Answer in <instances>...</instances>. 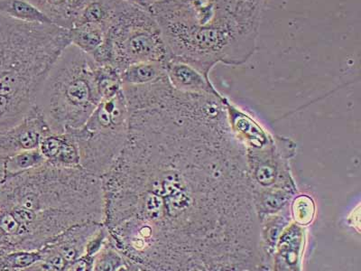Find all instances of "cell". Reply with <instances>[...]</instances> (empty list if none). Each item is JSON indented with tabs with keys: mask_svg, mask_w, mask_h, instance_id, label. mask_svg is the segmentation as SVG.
<instances>
[{
	"mask_svg": "<svg viewBox=\"0 0 361 271\" xmlns=\"http://www.w3.org/2000/svg\"><path fill=\"white\" fill-rule=\"evenodd\" d=\"M123 151L102 176L104 224L132 271L199 267L200 112L180 97L128 99Z\"/></svg>",
	"mask_w": 361,
	"mask_h": 271,
	"instance_id": "6da1fadb",
	"label": "cell"
},
{
	"mask_svg": "<svg viewBox=\"0 0 361 271\" xmlns=\"http://www.w3.org/2000/svg\"><path fill=\"white\" fill-rule=\"evenodd\" d=\"M102 177L44 163L0 186V251H39L73 226L104 222Z\"/></svg>",
	"mask_w": 361,
	"mask_h": 271,
	"instance_id": "7a4b0ae2",
	"label": "cell"
},
{
	"mask_svg": "<svg viewBox=\"0 0 361 271\" xmlns=\"http://www.w3.org/2000/svg\"><path fill=\"white\" fill-rule=\"evenodd\" d=\"M102 101L94 62L71 44L45 76L35 106L53 133L64 134L82 128Z\"/></svg>",
	"mask_w": 361,
	"mask_h": 271,
	"instance_id": "3957f363",
	"label": "cell"
},
{
	"mask_svg": "<svg viewBox=\"0 0 361 271\" xmlns=\"http://www.w3.org/2000/svg\"><path fill=\"white\" fill-rule=\"evenodd\" d=\"M130 111L123 89L103 99L79 130L71 133L79 148L80 167L102 177L118 160L128 137Z\"/></svg>",
	"mask_w": 361,
	"mask_h": 271,
	"instance_id": "277c9868",
	"label": "cell"
},
{
	"mask_svg": "<svg viewBox=\"0 0 361 271\" xmlns=\"http://www.w3.org/2000/svg\"><path fill=\"white\" fill-rule=\"evenodd\" d=\"M113 63L121 73L130 64H166L169 59L162 32L152 13L125 2L107 32Z\"/></svg>",
	"mask_w": 361,
	"mask_h": 271,
	"instance_id": "5b68a950",
	"label": "cell"
},
{
	"mask_svg": "<svg viewBox=\"0 0 361 271\" xmlns=\"http://www.w3.org/2000/svg\"><path fill=\"white\" fill-rule=\"evenodd\" d=\"M103 225L89 222L68 229L41 248V260L29 271H67L71 264L85 256L87 246Z\"/></svg>",
	"mask_w": 361,
	"mask_h": 271,
	"instance_id": "8992f818",
	"label": "cell"
},
{
	"mask_svg": "<svg viewBox=\"0 0 361 271\" xmlns=\"http://www.w3.org/2000/svg\"><path fill=\"white\" fill-rule=\"evenodd\" d=\"M42 25L0 15V73L14 66L33 47Z\"/></svg>",
	"mask_w": 361,
	"mask_h": 271,
	"instance_id": "52a82bcc",
	"label": "cell"
},
{
	"mask_svg": "<svg viewBox=\"0 0 361 271\" xmlns=\"http://www.w3.org/2000/svg\"><path fill=\"white\" fill-rule=\"evenodd\" d=\"M49 127L37 108L18 125L0 133V156L9 157L24 151L39 147L44 136L51 133Z\"/></svg>",
	"mask_w": 361,
	"mask_h": 271,
	"instance_id": "ba28073f",
	"label": "cell"
},
{
	"mask_svg": "<svg viewBox=\"0 0 361 271\" xmlns=\"http://www.w3.org/2000/svg\"><path fill=\"white\" fill-rule=\"evenodd\" d=\"M39 150L45 161L53 166L76 169L80 167L79 148L71 133H51L44 136Z\"/></svg>",
	"mask_w": 361,
	"mask_h": 271,
	"instance_id": "9c48e42d",
	"label": "cell"
},
{
	"mask_svg": "<svg viewBox=\"0 0 361 271\" xmlns=\"http://www.w3.org/2000/svg\"><path fill=\"white\" fill-rule=\"evenodd\" d=\"M167 78L173 88L183 92L214 93L209 78L191 64L182 61L169 59L164 64Z\"/></svg>",
	"mask_w": 361,
	"mask_h": 271,
	"instance_id": "30bf717a",
	"label": "cell"
},
{
	"mask_svg": "<svg viewBox=\"0 0 361 271\" xmlns=\"http://www.w3.org/2000/svg\"><path fill=\"white\" fill-rule=\"evenodd\" d=\"M57 27L70 30L90 0H29Z\"/></svg>",
	"mask_w": 361,
	"mask_h": 271,
	"instance_id": "8fae6325",
	"label": "cell"
},
{
	"mask_svg": "<svg viewBox=\"0 0 361 271\" xmlns=\"http://www.w3.org/2000/svg\"><path fill=\"white\" fill-rule=\"evenodd\" d=\"M266 0H236L233 18L241 34L247 40L257 44L261 15Z\"/></svg>",
	"mask_w": 361,
	"mask_h": 271,
	"instance_id": "7c38bea8",
	"label": "cell"
},
{
	"mask_svg": "<svg viewBox=\"0 0 361 271\" xmlns=\"http://www.w3.org/2000/svg\"><path fill=\"white\" fill-rule=\"evenodd\" d=\"M125 2L124 0H90L80 13L73 27L92 23L101 25L108 32Z\"/></svg>",
	"mask_w": 361,
	"mask_h": 271,
	"instance_id": "4fadbf2b",
	"label": "cell"
},
{
	"mask_svg": "<svg viewBox=\"0 0 361 271\" xmlns=\"http://www.w3.org/2000/svg\"><path fill=\"white\" fill-rule=\"evenodd\" d=\"M0 15L32 24L54 25L44 13L29 0H0Z\"/></svg>",
	"mask_w": 361,
	"mask_h": 271,
	"instance_id": "5bb4252c",
	"label": "cell"
},
{
	"mask_svg": "<svg viewBox=\"0 0 361 271\" xmlns=\"http://www.w3.org/2000/svg\"><path fill=\"white\" fill-rule=\"evenodd\" d=\"M69 31L71 44L75 45L88 56H92L101 47L107 38V31L101 25L92 23L75 25Z\"/></svg>",
	"mask_w": 361,
	"mask_h": 271,
	"instance_id": "9a60e30c",
	"label": "cell"
},
{
	"mask_svg": "<svg viewBox=\"0 0 361 271\" xmlns=\"http://www.w3.org/2000/svg\"><path fill=\"white\" fill-rule=\"evenodd\" d=\"M166 74L164 64L141 62L130 64L121 73L122 85H142L152 83Z\"/></svg>",
	"mask_w": 361,
	"mask_h": 271,
	"instance_id": "2e32d148",
	"label": "cell"
},
{
	"mask_svg": "<svg viewBox=\"0 0 361 271\" xmlns=\"http://www.w3.org/2000/svg\"><path fill=\"white\" fill-rule=\"evenodd\" d=\"M132 271L131 264L114 243L111 236L95 255L93 271Z\"/></svg>",
	"mask_w": 361,
	"mask_h": 271,
	"instance_id": "e0dca14e",
	"label": "cell"
},
{
	"mask_svg": "<svg viewBox=\"0 0 361 271\" xmlns=\"http://www.w3.org/2000/svg\"><path fill=\"white\" fill-rule=\"evenodd\" d=\"M41 259L40 250L0 251V271H29Z\"/></svg>",
	"mask_w": 361,
	"mask_h": 271,
	"instance_id": "ac0fdd59",
	"label": "cell"
},
{
	"mask_svg": "<svg viewBox=\"0 0 361 271\" xmlns=\"http://www.w3.org/2000/svg\"><path fill=\"white\" fill-rule=\"evenodd\" d=\"M121 73L115 66H97L95 64V79L102 100L114 96L123 89Z\"/></svg>",
	"mask_w": 361,
	"mask_h": 271,
	"instance_id": "d6986e66",
	"label": "cell"
},
{
	"mask_svg": "<svg viewBox=\"0 0 361 271\" xmlns=\"http://www.w3.org/2000/svg\"><path fill=\"white\" fill-rule=\"evenodd\" d=\"M45 161L39 148L24 151L6 157V176L17 175L25 171L43 166Z\"/></svg>",
	"mask_w": 361,
	"mask_h": 271,
	"instance_id": "ffe728a7",
	"label": "cell"
},
{
	"mask_svg": "<svg viewBox=\"0 0 361 271\" xmlns=\"http://www.w3.org/2000/svg\"><path fill=\"white\" fill-rule=\"evenodd\" d=\"M293 209V215L299 224H308L314 217V203L307 196H300L296 199Z\"/></svg>",
	"mask_w": 361,
	"mask_h": 271,
	"instance_id": "44dd1931",
	"label": "cell"
},
{
	"mask_svg": "<svg viewBox=\"0 0 361 271\" xmlns=\"http://www.w3.org/2000/svg\"><path fill=\"white\" fill-rule=\"evenodd\" d=\"M6 179V157L0 156V186Z\"/></svg>",
	"mask_w": 361,
	"mask_h": 271,
	"instance_id": "7402d4cb",
	"label": "cell"
},
{
	"mask_svg": "<svg viewBox=\"0 0 361 271\" xmlns=\"http://www.w3.org/2000/svg\"><path fill=\"white\" fill-rule=\"evenodd\" d=\"M147 5L150 6L154 4V3L159 1V0H146Z\"/></svg>",
	"mask_w": 361,
	"mask_h": 271,
	"instance_id": "603a6c76",
	"label": "cell"
}]
</instances>
